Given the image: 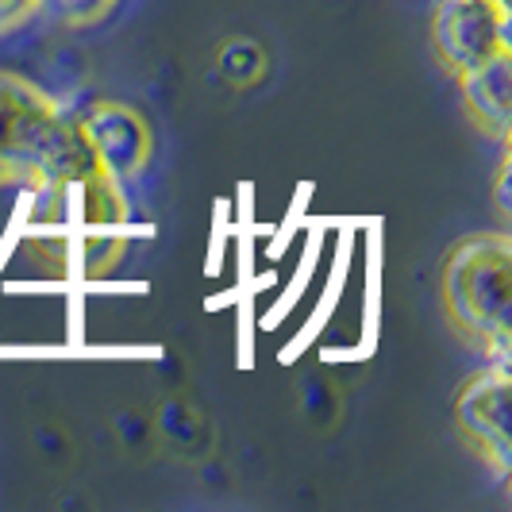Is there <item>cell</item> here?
Segmentation results:
<instances>
[{
	"label": "cell",
	"instance_id": "cell-1",
	"mask_svg": "<svg viewBox=\"0 0 512 512\" xmlns=\"http://www.w3.org/2000/svg\"><path fill=\"white\" fill-rule=\"evenodd\" d=\"M108 178L77 124V108L58 104L35 81L0 70V185L66 197Z\"/></svg>",
	"mask_w": 512,
	"mask_h": 512
},
{
	"label": "cell",
	"instance_id": "cell-2",
	"mask_svg": "<svg viewBox=\"0 0 512 512\" xmlns=\"http://www.w3.org/2000/svg\"><path fill=\"white\" fill-rule=\"evenodd\" d=\"M443 308L451 328L486 362L512 359V239L466 235L443 262Z\"/></svg>",
	"mask_w": 512,
	"mask_h": 512
},
{
	"label": "cell",
	"instance_id": "cell-3",
	"mask_svg": "<svg viewBox=\"0 0 512 512\" xmlns=\"http://www.w3.org/2000/svg\"><path fill=\"white\" fill-rule=\"evenodd\" d=\"M432 51L451 77L512 51V8L497 0H436Z\"/></svg>",
	"mask_w": 512,
	"mask_h": 512
},
{
	"label": "cell",
	"instance_id": "cell-4",
	"mask_svg": "<svg viewBox=\"0 0 512 512\" xmlns=\"http://www.w3.org/2000/svg\"><path fill=\"white\" fill-rule=\"evenodd\" d=\"M512 374L509 362H486L462 382L455 397V424L482 459L509 478L512 466Z\"/></svg>",
	"mask_w": 512,
	"mask_h": 512
},
{
	"label": "cell",
	"instance_id": "cell-5",
	"mask_svg": "<svg viewBox=\"0 0 512 512\" xmlns=\"http://www.w3.org/2000/svg\"><path fill=\"white\" fill-rule=\"evenodd\" d=\"M77 124L85 131L89 147L97 154L101 170L112 181L128 185V181L143 178L151 166L154 139L147 116L124 101H93L77 108Z\"/></svg>",
	"mask_w": 512,
	"mask_h": 512
},
{
	"label": "cell",
	"instance_id": "cell-6",
	"mask_svg": "<svg viewBox=\"0 0 512 512\" xmlns=\"http://www.w3.org/2000/svg\"><path fill=\"white\" fill-rule=\"evenodd\" d=\"M459 101L470 124L493 143H509L512 135V51L486 58L482 66L455 74Z\"/></svg>",
	"mask_w": 512,
	"mask_h": 512
},
{
	"label": "cell",
	"instance_id": "cell-7",
	"mask_svg": "<svg viewBox=\"0 0 512 512\" xmlns=\"http://www.w3.org/2000/svg\"><path fill=\"white\" fill-rule=\"evenodd\" d=\"M120 0H43V8H51L66 27H97L112 16Z\"/></svg>",
	"mask_w": 512,
	"mask_h": 512
},
{
	"label": "cell",
	"instance_id": "cell-8",
	"mask_svg": "<svg viewBox=\"0 0 512 512\" xmlns=\"http://www.w3.org/2000/svg\"><path fill=\"white\" fill-rule=\"evenodd\" d=\"M39 8H43V0H0V35L24 27Z\"/></svg>",
	"mask_w": 512,
	"mask_h": 512
},
{
	"label": "cell",
	"instance_id": "cell-9",
	"mask_svg": "<svg viewBox=\"0 0 512 512\" xmlns=\"http://www.w3.org/2000/svg\"><path fill=\"white\" fill-rule=\"evenodd\" d=\"M509 174H512V162H509V154H505V158H501V166H497V216H501V220H512Z\"/></svg>",
	"mask_w": 512,
	"mask_h": 512
},
{
	"label": "cell",
	"instance_id": "cell-10",
	"mask_svg": "<svg viewBox=\"0 0 512 512\" xmlns=\"http://www.w3.org/2000/svg\"><path fill=\"white\" fill-rule=\"evenodd\" d=\"M497 4H505V8H512V0H497Z\"/></svg>",
	"mask_w": 512,
	"mask_h": 512
}]
</instances>
